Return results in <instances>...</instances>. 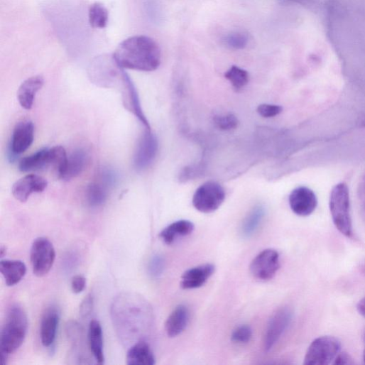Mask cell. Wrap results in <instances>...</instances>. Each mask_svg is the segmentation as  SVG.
Listing matches in <instances>:
<instances>
[{"label": "cell", "mask_w": 365, "mask_h": 365, "mask_svg": "<svg viewBox=\"0 0 365 365\" xmlns=\"http://www.w3.org/2000/svg\"><path fill=\"white\" fill-rule=\"evenodd\" d=\"M113 59L121 69L153 72L160 65L161 52L152 38L134 36L119 44Z\"/></svg>", "instance_id": "6da1fadb"}, {"label": "cell", "mask_w": 365, "mask_h": 365, "mask_svg": "<svg viewBox=\"0 0 365 365\" xmlns=\"http://www.w3.org/2000/svg\"><path fill=\"white\" fill-rule=\"evenodd\" d=\"M28 327V317L24 310L13 306L9 311L0 337L1 352L8 354L15 352L23 344Z\"/></svg>", "instance_id": "7a4b0ae2"}, {"label": "cell", "mask_w": 365, "mask_h": 365, "mask_svg": "<svg viewBox=\"0 0 365 365\" xmlns=\"http://www.w3.org/2000/svg\"><path fill=\"white\" fill-rule=\"evenodd\" d=\"M329 211L336 229L344 236H352L350 215L349 193L347 185L339 182L331 191L329 201Z\"/></svg>", "instance_id": "3957f363"}, {"label": "cell", "mask_w": 365, "mask_h": 365, "mask_svg": "<svg viewBox=\"0 0 365 365\" xmlns=\"http://www.w3.org/2000/svg\"><path fill=\"white\" fill-rule=\"evenodd\" d=\"M341 344L332 336H322L315 339L306 352L304 364L327 365L334 362L339 353Z\"/></svg>", "instance_id": "277c9868"}, {"label": "cell", "mask_w": 365, "mask_h": 365, "mask_svg": "<svg viewBox=\"0 0 365 365\" xmlns=\"http://www.w3.org/2000/svg\"><path fill=\"white\" fill-rule=\"evenodd\" d=\"M226 200V192L223 187L215 181H208L195 192L193 205L199 212L210 214L216 212Z\"/></svg>", "instance_id": "5b68a950"}, {"label": "cell", "mask_w": 365, "mask_h": 365, "mask_svg": "<svg viewBox=\"0 0 365 365\" xmlns=\"http://www.w3.org/2000/svg\"><path fill=\"white\" fill-rule=\"evenodd\" d=\"M56 258L55 249L50 241L44 237L36 239L31 251L33 273L42 278L51 271Z\"/></svg>", "instance_id": "8992f818"}, {"label": "cell", "mask_w": 365, "mask_h": 365, "mask_svg": "<svg viewBox=\"0 0 365 365\" xmlns=\"http://www.w3.org/2000/svg\"><path fill=\"white\" fill-rule=\"evenodd\" d=\"M280 267V255L278 251L274 249H266L253 260L250 271L256 279L268 281L275 277Z\"/></svg>", "instance_id": "52a82bcc"}, {"label": "cell", "mask_w": 365, "mask_h": 365, "mask_svg": "<svg viewBox=\"0 0 365 365\" xmlns=\"http://www.w3.org/2000/svg\"><path fill=\"white\" fill-rule=\"evenodd\" d=\"M47 180L36 174L27 175L17 180L13 186V197L20 202H26L34 193H42L48 187Z\"/></svg>", "instance_id": "ba28073f"}, {"label": "cell", "mask_w": 365, "mask_h": 365, "mask_svg": "<svg viewBox=\"0 0 365 365\" xmlns=\"http://www.w3.org/2000/svg\"><path fill=\"white\" fill-rule=\"evenodd\" d=\"M158 148L156 136L146 129L137 146L134 157V165L138 170H142L148 167L154 160Z\"/></svg>", "instance_id": "9c48e42d"}, {"label": "cell", "mask_w": 365, "mask_h": 365, "mask_svg": "<svg viewBox=\"0 0 365 365\" xmlns=\"http://www.w3.org/2000/svg\"><path fill=\"white\" fill-rule=\"evenodd\" d=\"M293 312L288 307H284L276 312L271 319L264 339V347L266 351L271 350L278 341L285 330L289 326Z\"/></svg>", "instance_id": "30bf717a"}, {"label": "cell", "mask_w": 365, "mask_h": 365, "mask_svg": "<svg viewBox=\"0 0 365 365\" xmlns=\"http://www.w3.org/2000/svg\"><path fill=\"white\" fill-rule=\"evenodd\" d=\"M291 210L299 217L311 215L317 207V200L310 189L301 187L294 190L289 197Z\"/></svg>", "instance_id": "8fae6325"}, {"label": "cell", "mask_w": 365, "mask_h": 365, "mask_svg": "<svg viewBox=\"0 0 365 365\" xmlns=\"http://www.w3.org/2000/svg\"><path fill=\"white\" fill-rule=\"evenodd\" d=\"M123 82V102L126 109L131 112L143 124L146 129L151 130L149 123L145 116L138 93L129 77L121 72Z\"/></svg>", "instance_id": "7c38bea8"}, {"label": "cell", "mask_w": 365, "mask_h": 365, "mask_svg": "<svg viewBox=\"0 0 365 365\" xmlns=\"http://www.w3.org/2000/svg\"><path fill=\"white\" fill-rule=\"evenodd\" d=\"M35 136V126L29 120L20 121L16 126L11 141V151L16 155L24 153L33 144Z\"/></svg>", "instance_id": "4fadbf2b"}, {"label": "cell", "mask_w": 365, "mask_h": 365, "mask_svg": "<svg viewBox=\"0 0 365 365\" xmlns=\"http://www.w3.org/2000/svg\"><path fill=\"white\" fill-rule=\"evenodd\" d=\"M215 270V266L209 263L191 268L181 276L180 287L185 290L201 288L213 276Z\"/></svg>", "instance_id": "5bb4252c"}, {"label": "cell", "mask_w": 365, "mask_h": 365, "mask_svg": "<svg viewBox=\"0 0 365 365\" xmlns=\"http://www.w3.org/2000/svg\"><path fill=\"white\" fill-rule=\"evenodd\" d=\"M190 319L189 308L185 305H179L168 316L165 329L170 337H175L187 328Z\"/></svg>", "instance_id": "9a60e30c"}, {"label": "cell", "mask_w": 365, "mask_h": 365, "mask_svg": "<svg viewBox=\"0 0 365 365\" xmlns=\"http://www.w3.org/2000/svg\"><path fill=\"white\" fill-rule=\"evenodd\" d=\"M45 83L40 75L26 80L18 92V101L23 108L30 110L33 108L37 93L43 88Z\"/></svg>", "instance_id": "2e32d148"}, {"label": "cell", "mask_w": 365, "mask_h": 365, "mask_svg": "<svg viewBox=\"0 0 365 365\" xmlns=\"http://www.w3.org/2000/svg\"><path fill=\"white\" fill-rule=\"evenodd\" d=\"M60 322V315L54 307L48 310L44 315L40 327V337L45 347H50L55 341Z\"/></svg>", "instance_id": "e0dca14e"}, {"label": "cell", "mask_w": 365, "mask_h": 365, "mask_svg": "<svg viewBox=\"0 0 365 365\" xmlns=\"http://www.w3.org/2000/svg\"><path fill=\"white\" fill-rule=\"evenodd\" d=\"M1 272L8 286H14L19 283L27 273L24 262L18 260H2L0 262Z\"/></svg>", "instance_id": "ac0fdd59"}, {"label": "cell", "mask_w": 365, "mask_h": 365, "mask_svg": "<svg viewBox=\"0 0 365 365\" xmlns=\"http://www.w3.org/2000/svg\"><path fill=\"white\" fill-rule=\"evenodd\" d=\"M194 224L187 220L175 222L168 226L160 233V238L167 245L172 244L177 239L185 237L195 231Z\"/></svg>", "instance_id": "d6986e66"}, {"label": "cell", "mask_w": 365, "mask_h": 365, "mask_svg": "<svg viewBox=\"0 0 365 365\" xmlns=\"http://www.w3.org/2000/svg\"><path fill=\"white\" fill-rule=\"evenodd\" d=\"M127 364L153 365L155 356L149 345L144 341H139L133 345L126 354Z\"/></svg>", "instance_id": "ffe728a7"}, {"label": "cell", "mask_w": 365, "mask_h": 365, "mask_svg": "<svg viewBox=\"0 0 365 365\" xmlns=\"http://www.w3.org/2000/svg\"><path fill=\"white\" fill-rule=\"evenodd\" d=\"M89 343L91 351L97 361L102 364L104 363L103 332L99 321L93 320L89 327Z\"/></svg>", "instance_id": "44dd1931"}, {"label": "cell", "mask_w": 365, "mask_h": 365, "mask_svg": "<svg viewBox=\"0 0 365 365\" xmlns=\"http://www.w3.org/2000/svg\"><path fill=\"white\" fill-rule=\"evenodd\" d=\"M87 159V153L84 150H75L68 156L65 171L60 178L68 180L80 175L85 168Z\"/></svg>", "instance_id": "7402d4cb"}, {"label": "cell", "mask_w": 365, "mask_h": 365, "mask_svg": "<svg viewBox=\"0 0 365 365\" xmlns=\"http://www.w3.org/2000/svg\"><path fill=\"white\" fill-rule=\"evenodd\" d=\"M49 165V148H43L36 153L23 158L19 164L23 172L40 170Z\"/></svg>", "instance_id": "603a6c76"}, {"label": "cell", "mask_w": 365, "mask_h": 365, "mask_svg": "<svg viewBox=\"0 0 365 365\" xmlns=\"http://www.w3.org/2000/svg\"><path fill=\"white\" fill-rule=\"evenodd\" d=\"M107 188L101 182H91L86 189V201L92 208L102 207L107 201Z\"/></svg>", "instance_id": "cb8c5ba5"}, {"label": "cell", "mask_w": 365, "mask_h": 365, "mask_svg": "<svg viewBox=\"0 0 365 365\" xmlns=\"http://www.w3.org/2000/svg\"><path fill=\"white\" fill-rule=\"evenodd\" d=\"M265 216V209L262 206H257L248 215L242 227V234L249 237L259 227Z\"/></svg>", "instance_id": "d4e9b609"}, {"label": "cell", "mask_w": 365, "mask_h": 365, "mask_svg": "<svg viewBox=\"0 0 365 365\" xmlns=\"http://www.w3.org/2000/svg\"><path fill=\"white\" fill-rule=\"evenodd\" d=\"M108 20V11L102 4L96 3L90 6L89 11V21L90 26L93 28H105L107 26Z\"/></svg>", "instance_id": "484cf974"}, {"label": "cell", "mask_w": 365, "mask_h": 365, "mask_svg": "<svg viewBox=\"0 0 365 365\" xmlns=\"http://www.w3.org/2000/svg\"><path fill=\"white\" fill-rule=\"evenodd\" d=\"M68 156L65 149L60 146L49 149V165H52L60 178L63 174Z\"/></svg>", "instance_id": "4316f807"}, {"label": "cell", "mask_w": 365, "mask_h": 365, "mask_svg": "<svg viewBox=\"0 0 365 365\" xmlns=\"http://www.w3.org/2000/svg\"><path fill=\"white\" fill-rule=\"evenodd\" d=\"M225 77L236 91L244 88L249 82V72L237 66L231 67L225 74Z\"/></svg>", "instance_id": "83f0119b"}, {"label": "cell", "mask_w": 365, "mask_h": 365, "mask_svg": "<svg viewBox=\"0 0 365 365\" xmlns=\"http://www.w3.org/2000/svg\"><path fill=\"white\" fill-rule=\"evenodd\" d=\"M227 48L234 50H243L248 45L249 36L242 32H235L227 35L224 39Z\"/></svg>", "instance_id": "f1b7e54d"}, {"label": "cell", "mask_w": 365, "mask_h": 365, "mask_svg": "<svg viewBox=\"0 0 365 365\" xmlns=\"http://www.w3.org/2000/svg\"><path fill=\"white\" fill-rule=\"evenodd\" d=\"M214 120L217 126L222 131H231L236 129L239 124L238 118L232 114L223 116H216Z\"/></svg>", "instance_id": "f546056e"}, {"label": "cell", "mask_w": 365, "mask_h": 365, "mask_svg": "<svg viewBox=\"0 0 365 365\" xmlns=\"http://www.w3.org/2000/svg\"><path fill=\"white\" fill-rule=\"evenodd\" d=\"M253 331L249 325H244L238 327L231 334V340L239 344H246L250 342Z\"/></svg>", "instance_id": "4dcf8cb0"}, {"label": "cell", "mask_w": 365, "mask_h": 365, "mask_svg": "<svg viewBox=\"0 0 365 365\" xmlns=\"http://www.w3.org/2000/svg\"><path fill=\"white\" fill-rule=\"evenodd\" d=\"M257 111L264 118H272L279 115L283 111V107L279 105L263 104L258 107Z\"/></svg>", "instance_id": "1f68e13d"}, {"label": "cell", "mask_w": 365, "mask_h": 365, "mask_svg": "<svg viewBox=\"0 0 365 365\" xmlns=\"http://www.w3.org/2000/svg\"><path fill=\"white\" fill-rule=\"evenodd\" d=\"M100 182L109 189L115 185L117 176L116 173L110 168H104L100 173Z\"/></svg>", "instance_id": "d6a6232c"}, {"label": "cell", "mask_w": 365, "mask_h": 365, "mask_svg": "<svg viewBox=\"0 0 365 365\" xmlns=\"http://www.w3.org/2000/svg\"><path fill=\"white\" fill-rule=\"evenodd\" d=\"M164 268L163 258L160 256H154L149 263L148 271L151 276L157 278L160 276Z\"/></svg>", "instance_id": "836d02e7"}, {"label": "cell", "mask_w": 365, "mask_h": 365, "mask_svg": "<svg viewBox=\"0 0 365 365\" xmlns=\"http://www.w3.org/2000/svg\"><path fill=\"white\" fill-rule=\"evenodd\" d=\"M94 307V298L92 295H88L80 305V315L82 317H87L92 312Z\"/></svg>", "instance_id": "e575fe53"}, {"label": "cell", "mask_w": 365, "mask_h": 365, "mask_svg": "<svg viewBox=\"0 0 365 365\" xmlns=\"http://www.w3.org/2000/svg\"><path fill=\"white\" fill-rule=\"evenodd\" d=\"M86 278L80 275L75 276L72 280V290L74 293L79 294L84 291L86 288Z\"/></svg>", "instance_id": "d590c367"}, {"label": "cell", "mask_w": 365, "mask_h": 365, "mask_svg": "<svg viewBox=\"0 0 365 365\" xmlns=\"http://www.w3.org/2000/svg\"><path fill=\"white\" fill-rule=\"evenodd\" d=\"M334 364H353L354 361L352 358L347 353L342 352L339 353L335 358Z\"/></svg>", "instance_id": "8d00e7d4"}, {"label": "cell", "mask_w": 365, "mask_h": 365, "mask_svg": "<svg viewBox=\"0 0 365 365\" xmlns=\"http://www.w3.org/2000/svg\"><path fill=\"white\" fill-rule=\"evenodd\" d=\"M356 310L361 316L365 317V298L359 301Z\"/></svg>", "instance_id": "74e56055"}, {"label": "cell", "mask_w": 365, "mask_h": 365, "mask_svg": "<svg viewBox=\"0 0 365 365\" xmlns=\"http://www.w3.org/2000/svg\"><path fill=\"white\" fill-rule=\"evenodd\" d=\"M7 254V249L6 246H2L0 248V257L4 258Z\"/></svg>", "instance_id": "f35d334b"}, {"label": "cell", "mask_w": 365, "mask_h": 365, "mask_svg": "<svg viewBox=\"0 0 365 365\" xmlns=\"http://www.w3.org/2000/svg\"><path fill=\"white\" fill-rule=\"evenodd\" d=\"M363 359H364V361L365 363V349H364V352H363Z\"/></svg>", "instance_id": "ab89813d"}, {"label": "cell", "mask_w": 365, "mask_h": 365, "mask_svg": "<svg viewBox=\"0 0 365 365\" xmlns=\"http://www.w3.org/2000/svg\"><path fill=\"white\" fill-rule=\"evenodd\" d=\"M364 341H365V331H364Z\"/></svg>", "instance_id": "60d3db41"}]
</instances>
